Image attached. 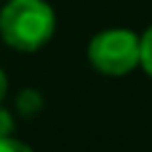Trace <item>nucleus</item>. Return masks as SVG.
<instances>
[{"label":"nucleus","instance_id":"nucleus-2","mask_svg":"<svg viewBox=\"0 0 152 152\" xmlns=\"http://www.w3.org/2000/svg\"><path fill=\"white\" fill-rule=\"evenodd\" d=\"M88 59L104 75H128L142 61V40L128 29L99 32L88 45Z\"/></svg>","mask_w":152,"mask_h":152},{"label":"nucleus","instance_id":"nucleus-6","mask_svg":"<svg viewBox=\"0 0 152 152\" xmlns=\"http://www.w3.org/2000/svg\"><path fill=\"white\" fill-rule=\"evenodd\" d=\"M11 128H13V118H11L5 110H0V139H3V136H8V134H11Z\"/></svg>","mask_w":152,"mask_h":152},{"label":"nucleus","instance_id":"nucleus-7","mask_svg":"<svg viewBox=\"0 0 152 152\" xmlns=\"http://www.w3.org/2000/svg\"><path fill=\"white\" fill-rule=\"evenodd\" d=\"M5 91H8V80H5V75H3V69H0V102H3V96H5Z\"/></svg>","mask_w":152,"mask_h":152},{"label":"nucleus","instance_id":"nucleus-1","mask_svg":"<svg viewBox=\"0 0 152 152\" xmlns=\"http://www.w3.org/2000/svg\"><path fill=\"white\" fill-rule=\"evenodd\" d=\"M56 16L45 0H8L0 11V35L16 51H37L53 35Z\"/></svg>","mask_w":152,"mask_h":152},{"label":"nucleus","instance_id":"nucleus-5","mask_svg":"<svg viewBox=\"0 0 152 152\" xmlns=\"http://www.w3.org/2000/svg\"><path fill=\"white\" fill-rule=\"evenodd\" d=\"M0 152H32L24 142H19V139H11V136H3L0 139Z\"/></svg>","mask_w":152,"mask_h":152},{"label":"nucleus","instance_id":"nucleus-4","mask_svg":"<svg viewBox=\"0 0 152 152\" xmlns=\"http://www.w3.org/2000/svg\"><path fill=\"white\" fill-rule=\"evenodd\" d=\"M139 40H142V61L139 64L152 75V27L144 32V37H139Z\"/></svg>","mask_w":152,"mask_h":152},{"label":"nucleus","instance_id":"nucleus-3","mask_svg":"<svg viewBox=\"0 0 152 152\" xmlns=\"http://www.w3.org/2000/svg\"><path fill=\"white\" fill-rule=\"evenodd\" d=\"M16 104H19V110H21L24 115H35V112L40 110L43 99H40V96H37V94H35L32 88H27V91H24V94L19 96V102H16Z\"/></svg>","mask_w":152,"mask_h":152}]
</instances>
